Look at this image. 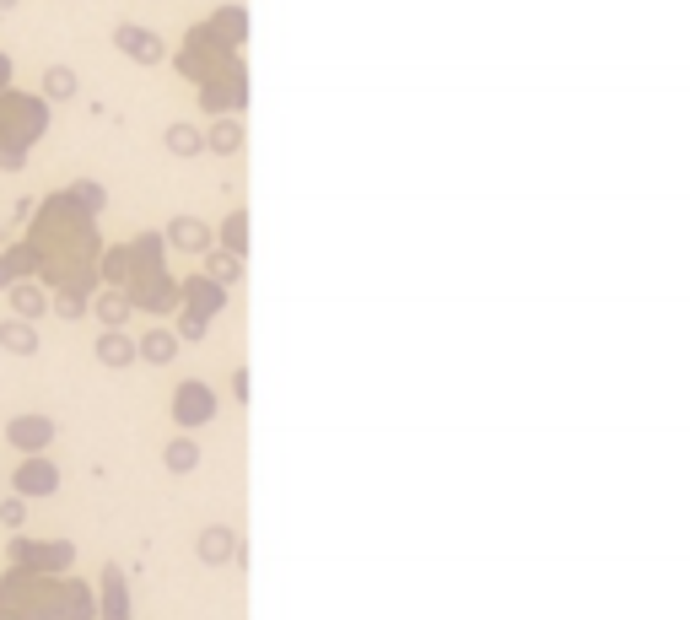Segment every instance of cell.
I'll return each mask as SVG.
<instances>
[{
	"label": "cell",
	"mask_w": 690,
	"mask_h": 620,
	"mask_svg": "<svg viewBox=\"0 0 690 620\" xmlns=\"http://www.w3.org/2000/svg\"><path fill=\"white\" fill-rule=\"evenodd\" d=\"M173 421H178L184 432H189V427H205V421H216V388L200 383V378L178 383V394H173Z\"/></svg>",
	"instance_id": "obj_1"
},
{
	"label": "cell",
	"mask_w": 690,
	"mask_h": 620,
	"mask_svg": "<svg viewBox=\"0 0 690 620\" xmlns=\"http://www.w3.org/2000/svg\"><path fill=\"white\" fill-rule=\"evenodd\" d=\"M6 443H12L17 453H43V448L54 443V421H49V416H12V421H6Z\"/></svg>",
	"instance_id": "obj_2"
},
{
	"label": "cell",
	"mask_w": 690,
	"mask_h": 620,
	"mask_svg": "<svg viewBox=\"0 0 690 620\" xmlns=\"http://www.w3.org/2000/svg\"><path fill=\"white\" fill-rule=\"evenodd\" d=\"M200 103L211 108V114L243 108V71H238V65H227L222 76H211V82H205V98H200Z\"/></svg>",
	"instance_id": "obj_3"
},
{
	"label": "cell",
	"mask_w": 690,
	"mask_h": 620,
	"mask_svg": "<svg viewBox=\"0 0 690 620\" xmlns=\"http://www.w3.org/2000/svg\"><path fill=\"white\" fill-rule=\"evenodd\" d=\"M54 486H59V469H54L49 459H38V453L17 469V497H27V502H33V497H49Z\"/></svg>",
	"instance_id": "obj_4"
},
{
	"label": "cell",
	"mask_w": 690,
	"mask_h": 620,
	"mask_svg": "<svg viewBox=\"0 0 690 620\" xmlns=\"http://www.w3.org/2000/svg\"><path fill=\"white\" fill-rule=\"evenodd\" d=\"M168 243L184 248V254H211L216 238H211V227H205L200 216H173V222H168Z\"/></svg>",
	"instance_id": "obj_5"
},
{
	"label": "cell",
	"mask_w": 690,
	"mask_h": 620,
	"mask_svg": "<svg viewBox=\"0 0 690 620\" xmlns=\"http://www.w3.org/2000/svg\"><path fill=\"white\" fill-rule=\"evenodd\" d=\"M92 357H98L103 367H114V373H124L129 362H141V357H135V340H129L124 329H103L98 346H92Z\"/></svg>",
	"instance_id": "obj_6"
},
{
	"label": "cell",
	"mask_w": 690,
	"mask_h": 620,
	"mask_svg": "<svg viewBox=\"0 0 690 620\" xmlns=\"http://www.w3.org/2000/svg\"><path fill=\"white\" fill-rule=\"evenodd\" d=\"M0 351H6V357H38L43 340H38L33 318H6V324H0Z\"/></svg>",
	"instance_id": "obj_7"
},
{
	"label": "cell",
	"mask_w": 690,
	"mask_h": 620,
	"mask_svg": "<svg viewBox=\"0 0 690 620\" xmlns=\"http://www.w3.org/2000/svg\"><path fill=\"white\" fill-rule=\"evenodd\" d=\"M184 302H189V313L211 318V313H222V302H227V286H216L211 275H194V281H184Z\"/></svg>",
	"instance_id": "obj_8"
},
{
	"label": "cell",
	"mask_w": 690,
	"mask_h": 620,
	"mask_svg": "<svg viewBox=\"0 0 690 620\" xmlns=\"http://www.w3.org/2000/svg\"><path fill=\"white\" fill-rule=\"evenodd\" d=\"M135 357L152 362V367H168V362L178 357V334H173V329H146L141 340H135Z\"/></svg>",
	"instance_id": "obj_9"
},
{
	"label": "cell",
	"mask_w": 690,
	"mask_h": 620,
	"mask_svg": "<svg viewBox=\"0 0 690 620\" xmlns=\"http://www.w3.org/2000/svg\"><path fill=\"white\" fill-rule=\"evenodd\" d=\"M114 43H119L129 59H141V65H157V59H162V38H157V33H141V27H119Z\"/></svg>",
	"instance_id": "obj_10"
},
{
	"label": "cell",
	"mask_w": 690,
	"mask_h": 620,
	"mask_svg": "<svg viewBox=\"0 0 690 620\" xmlns=\"http://www.w3.org/2000/svg\"><path fill=\"white\" fill-rule=\"evenodd\" d=\"M205 152L238 157V152H243V124H238V119H216L211 129H205Z\"/></svg>",
	"instance_id": "obj_11"
},
{
	"label": "cell",
	"mask_w": 690,
	"mask_h": 620,
	"mask_svg": "<svg viewBox=\"0 0 690 620\" xmlns=\"http://www.w3.org/2000/svg\"><path fill=\"white\" fill-rule=\"evenodd\" d=\"M227 556H238V539L227 523H211L200 534V561H227Z\"/></svg>",
	"instance_id": "obj_12"
},
{
	"label": "cell",
	"mask_w": 690,
	"mask_h": 620,
	"mask_svg": "<svg viewBox=\"0 0 690 620\" xmlns=\"http://www.w3.org/2000/svg\"><path fill=\"white\" fill-rule=\"evenodd\" d=\"M82 92V76L71 71V65H49L43 71V98H54V103H71Z\"/></svg>",
	"instance_id": "obj_13"
},
{
	"label": "cell",
	"mask_w": 690,
	"mask_h": 620,
	"mask_svg": "<svg viewBox=\"0 0 690 620\" xmlns=\"http://www.w3.org/2000/svg\"><path fill=\"white\" fill-rule=\"evenodd\" d=\"M205 275H211L216 286H238L243 281V259L227 254V248H211V254H205Z\"/></svg>",
	"instance_id": "obj_14"
},
{
	"label": "cell",
	"mask_w": 690,
	"mask_h": 620,
	"mask_svg": "<svg viewBox=\"0 0 690 620\" xmlns=\"http://www.w3.org/2000/svg\"><path fill=\"white\" fill-rule=\"evenodd\" d=\"M162 464H168L173 475H194V469H200V443H194V437H173V443L162 448Z\"/></svg>",
	"instance_id": "obj_15"
},
{
	"label": "cell",
	"mask_w": 690,
	"mask_h": 620,
	"mask_svg": "<svg viewBox=\"0 0 690 620\" xmlns=\"http://www.w3.org/2000/svg\"><path fill=\"white\" fill-rule=\"evenodd\" d=\"M162 141H168L173 157H200V152H205V129H194V124H168Z\"/></svg>",
	"instance_id": "obj_16"
},
{
	"label": "cell",
	"mask_w": 690,
	"mask_h": 620,
	"mask_svg": "<svg viewBox=\"0 0 690 620\" xmlns=\"http://www.w3.org/2000/svg\"><path fill=\"white\" fill-rule=\"evenodd\" d=\"M6 292H12V313H17V318H38V313L49 308V297H43L33 281H17V286H6Z\"/></svg>",
	"instance_id": "obj_17"
},
{
	"label": "cell",
	"mask_w": 690,
	"mask_h": 620,
	"mask_svg": "<svg viewBox=\"0 0 690 620\" xmlns=\"http://www.w3.org/2000/svg\"><path fill=\"white\" fill-rule=\"evenodd\" d=\"M222 248L243 259V248H248V216H243V211H232V216L222 222Z\"/></svg>",
	"instance_id": "obj_18"
},
{
	"label": "cell",
	"mask_w": 690,
	"mask_h": 620,
	"mask_svg": "<svg viewBox=\"0 0 690 620\" xmlns=\"http://www.w3.org/2000/svg\"><path fill=\"white\" fill-rule=\"evenodd\" d=\"M98 318H103V329H119L124 318H129V297H119V292H108V297H98V308H92Z\"/></svg>",
	"instance_id": "obj_19"
},
{
	"label": "cell",
	"mask_w": 690,
	"mask_h": 620,
	"mask_svg": "<svg viewBox=\"0 0 690 620\" xmlns=\"http://www.w3.org/2000/svg\"><path fill=\"white\" fill-rule=\"evenodd\" d=\"M27 264H33V259H27V248H22V254H6V259H0V292H6V286H17Z\"/></svg>",
	"instance_id": "obj_20"
},
{
	"label": "cell",
	"mask_w": 690,
	"mask_h": 620,
	"mask_svg": "<svg viewBox=\"0 0 690 620\" xmlns=\"http://www.w3.org/2000/svg\"><path fill=\"white\" fill-rule=\"evenodd\" d=\"M0 523L6 529H27V497H6L0 502Z\"/></svg>",
	"instance_id": "obj_21"
},
{
	"label": "cell",
	"mask_w": 690,
	"mask_h": 620,
	"mask_svg": "<svg viewBox=\"0 0 690 620\" xmlns=\"http://www.w3.org/2000/svg\"><path fill=\"white\" fill-rule=\"evenodd\" d=\"M205 329H211V318H200V313H184V318H178V329H173V334H178V340H200V334H205Z\"/></svg>",
	"instance_id": "obj_22"
},
{
	"label": "cell",
	"mask_w": 690,
	"mask_h": 620,
	"mask_svg": "<svg viewBox=\"0 0 690 620\" xmlns=\"http://www.w3.org/2000/svg\"><path fill=\"white\" fill-rule=\"evenodd\" d=\"M216 27H222V38H227V43H238V38H243V12H238V6H227Z\"/></svg>",
	"instance_id": "obj_23"
},
{
	"label": "cell",
	"mask_w": 690,
	"mask_h": 620,
	"mask_svg": "<svg viewBox=\"0 0 690 620\" xmlns=\"http://www.w3.org/2000/svg\"><path fill=\"white\" fill-rule=\"evenodd\" d=\"M59 318H82V302L76 297H59Z\"/></svg>",
	"instance_id": "obj_24"
},
{
	"label": "cell",
	"mask_w": 690,
	"mask_h": 620,
	"mask_svg": "<svg viewBox=\"0 0 690 620\" xmlns=\"http://www.w3.org/2000/svg\"><path fill=\"white\" fill-rule=\"evenodd\" d=\"M232 394H238V399H248V373H243V367L232 373Z\"/></svg>",
	"instance_id": "obj_25"
},
{
	"label": "cell",
	"mask_w": 690,
	"mask_h": 620,
	"mask_svg": "<svg viewBox=\"0 0 690 620\" xmlns=\"http://www.w3.org/2000/svg\"><path fill=\"white\" fill-rule=\"evenodd\" d=\"M12 6H17V0H0V12H12Z\"/></svg>",
	"instance_id": "obj_26"
},
{
	"label": "cell",
	"mask_w": 690,
	"mask_h": 620,
	"mask_svg": "<svg viewBox=\"0 0 690 620\" xmlns=\"http://www.w3.org/2000/svg\"><path fill=\"white\" fill-rule=\"evenodd\" d=\"M0 243H6V227H0Z\"/></svg>",
	"instance_id": "obj_27"
}]
</instances>
